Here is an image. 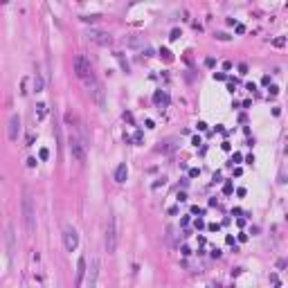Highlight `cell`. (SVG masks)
Listing matches in <instances>:
<instances>
[{"instance_id":"cell-4","label":"cell","mask_w":288,"mask_h":288,"mask_svg":"<svg viewBox=\"0 0 288 288\" xmlns=\"http://www.w3.org/2000/svg\"><path fill=\"white\" fill-rule=\"evenodd\" d=\"M88 92L90 97L97 101V106L99 108H106V95H104V86L97 79H92V81H88Z\"/></svg>"},{"instance_id":"cell-13","label":"cell","mask_w":288,"mask_h":288,"mask_svg":"<svg viewBox=\"0 0 288 288\" xmlns=\"http://www.w3.org/2000/svg\"><path fill=\"white\" fill-rule=\"evenodd\" d=\"M36 115H39V119H43L47 115V106L45 104H36Z\"/></svg>"},{"instance_id":"cell-26","label":"cell","mask_w":288,"mask_h":288,"mask_svg":"<svg viewBox=\"0 0 288 288\" xmlns=\"http://www.w3.org/2000/svg\"><path fill=\"white\" fill-rule=\"evenodd\" d=\"M27 167L34 169V167H36V158H27Z\"/></svg>"},{"instance_id":"cell-15","label":"cell","mask_w":288,"mask_h":288,"mask_svg":"<svg viewBox=\"0 0 288 288\" xmlns=\"http://www.w3.org/2000/svg\"><path fill=\"white\" fill-rule=\"evenodd\" d=\"M160 56L164 59L167 63H171V61H173V54H171L169 50H167V47H162V50H160Z\"/></svg>"},{"instance_id":"cell-27","label":"cell","mask_w":288,"mask_h":288,"mask_svg":"<svg viewBox=\"0 0 288 288\" xmlns=\"http://www.w3.org/2000/svg\"><path fill=\"white\" fill-rule=\"evenodd\" d=\"M192 214H198V216H203V214H205V212L200 209V207H196V205H194V207H192Z\"/></svg>"},{"instance_id":"cell-19","label":"cell","mask_w":288,"mask_h":288,"mask_svg":"<svg viewBox=\"0 0 288 288\" xmlns=\"http://www.w3.org/2000/svg\"><path fill=\"white\" fill-rule=\"evenodd\" d=\"M232 192H234V187H232V182H225V185H223V194H225V196H230Z\"/></svg>"},{"instance_id":"cell-2","label":"cell","mask_w":288,"mask_h":288,"mask_svg":"<svg viewBox=\"0 0 288 288\" xmlns=\"http://www.w3.org/2000/svg\"><path fill=\"white\" fill-rule=\"evenodd\" d=\"M23 221H25V230L32 234L36 230V216H34V205L29 194H25V198H23Z\"/></svg>"},{"instance_id":"cell-11","label":"cell","mask_w":288,"mask_h":288,"mask_svg":"<svg viewBox=\"0 0 288 288\" xmlns=\"http://www.w3.org/2000/svg\"><path fill=\"white\" fill-rule=\"evenodd\" d=\"M126 178H128V167H126V162H122L115 169V180L117 182H126Z\"/></svg>"},{"instance_id":"cell-18","label":"cell","mask_w":288,"mask_h":288,"mask_svg":"<svg viewBox=\"0 0 288 288\" xmlns=\"http://www.w3.org/2000/svg\"><path fill=\"white\" fill-rule=\"evenodd\" d=\"M272 45H275V47H284V45H286V39H284V36H279V39H272Z\"/></svg>"},{"instance_id":"cell-23","label":"cell","mask_w":288,"mask_h":288,"mask_svg":"<svg viewBox=\"0 0 288 288\" xmlns=\"http://www.w3.org/2000/svg\"><path fill=\"white\" fill-rule=\"evenodd\" d=\"M239 74H243V77L248 74V65L245 63H239Z\"/></svg>"},{"instance_id":"cell-35","label":"cell","mask_w":288,"mask_h":288,"mask_svg":"<svg viewBox=\"0 0 288 288\" xmlns=\"http://www.w3.org/2000/svg\"><path fill=\"white\" fill-rule=\"evenodd\" d=\"M277 92H279V88H277V86H270V95L275 97V95H277Z\"/></svg>"},{"instance_id":"cell-12","label":"cell","mask_w":288,"mask_h":288,"mask_svg":"<svg viewBox=\"0 0 288 288\" xmlns=\"http://www.w3.org/2000/svg\"><path fill=\"white\" fill-rule=\"evenodd\" d=\"M153 101H155V104H162V106H169V95H167V92H162V90H155Z\"/></svg>"},{"instance_id":"cell-22","label":"cell","mask_w":288,"mask_h":288,"mask_svg":"<svg viewBox=\"0 0 288 288\" xmlns=\"http://www.w3.org/2000/svg\"><path fill=\"white\" fill-rule=\"evenodd\" d=\"M198 176H200V169H196V167L189 169V178H198Z\"/></svg>"},{"instance_id":"cell-25","label":"cell","mask_w":288,"mask_h":288,"mask_svg":"<svg viewBox=\"0 0 288 288\" xmlns=\"http://www.w3.org/2000/svg\"><path fill=\"white\" fill-rule=\"evenodd\" d=\"M214 79H216V81H225V79H227V77H225L223 72H216V74H214Z\"/></svg>"},{"instance_id":"cell-37","label":"cell","mask_w":288,"mask_h":288,"mask_svg":"<svg viewBox=\"0 0 288 288\" xmlns=\"http://www.w3.org/2000/svg\"><path fill=\"white\" fill-rule=\"evenodd\" d=\"M237 196H239V198H243V196H245V189H243V187H241V189H237Z\"/></svg>"},{"instance_id":"cell-32","label":"cell","mask_w":288,"mask_h":288,"mask_svg":"<svg viewBox=\"0 0 288 288\" xmlns=\"http://www.w3.org/2000/svg\"><path fill=\"white\" fill-rule=\"evenodd\" d=\"M180 225H182V227H185V225H189V216H182V218H180Z\"/></svg>"},{"instance_id":"cell-33","label":"cell","mask_w":288,"mask_h":288,"mask_svg":"<svg viewBox=\"0 0 288 288\" xmlns=\"http://www.w3.org/2000/svg\"><path fill=\"white\" fill-rule=\"evenodd\" d=\"M225 243H227V245H234V237H230V234H227V237H225Z\"/></svg>"},{"instance_id":"cell-17","label":"cell","mask_w":288,"mask_h":288,"mask_svg":"<svg viewBox=\"0 0 288 288\" xmlns=\"http://www.w3.org/2000/svg\"><path fill=\"white\" fill-rule=\"evenodd\" d=\"M173 142H176V140H167V142H164V147H160V151H164V153H167V151H171V149L176 147Z\"/></svg>"},{"instance_id":"cell-28","label":"cell","mask_w":288,"mask_h":288,"mask_svg":"<svg viewBox=\"0 0 288 288\" xmlns=\"http://www.w3.org/2000/svg\"><path fill=\"white\" fill-rule=\"evenodd\" d=\"M178 200H180V203H185V200H187V194L185 192H178Z\"/></svg>"},{"instance_id":"cell-29","label":"cell","mask_w":288,"mask_h":288,"mask_svg":"<svg viewBox=\"0 0 288 288\" xmlns=\"http://www.w3.org/2000/svg\"><path fill=\"white\" fill-rule=\"evenodd\" d=\"M200 227H205V223H203V218H196V230H200Z\"/></svg>"},{"instance_id":"cell-1","label":"cell","mask_w":288,"mask_h":288,"mask_svg":"<svg viewBox=\"0 0 288 288\" xmlns=\"http://www.w3.org/2000/svg\"><path fill=\"white\" fill-rule=\"evenodd\" d=\"M74 74H77L79 79H83L86 83L95 79V74H92V65H90V61L83 56V54L74 56Z\"/></svg>"},{"instance_id":"cell-8","label":"cell","mask_w":288,"mask_h":288,"mask_svg":"<svg viewBox=\"0 0 288 288\" xmlns=\"http://www.w3.org/2000/svg\"><path fill=\"white\" fill-rule=\"evenodd\" d=\"M70 151H72V155H74L79 162L86 160V149H83V144L77 140V137H72V140H70Z\"/></svg>"},{"instance_id":"cell-3","label":"cell","mask_w":288,"mask_h":288,"mask_svg":"<svg viewBox=\"0 0 288 288\" xmlns=\"http://www.w3.org/2000/svg\"><path fill=\"white\" fill-rule=\"evenodd\" d=\"M106 250L108 254H113L117 250V227H115V216H108V225H106Z\"/></svg>"},{"instance_id":"cell-38","label":"cell","mask_w":288,"mask_h":288,"mask_svg":"<svg viewBox=\"0 0 288 288\" xmlns=\"http://www.w3.org/2000/svg\"><path fill=\"white\" fill-rule=\"evenodd\" d=\"M261 83H263V86H270V77H268V74H266V77L261 79Z\"/></svg>"},{"instance_id":"cell-24","label":"cell","mask_w":288,"mask_h":288,"mask_svg":"<svg viewBox=\"0 0 288 288\" xmlns=\"http://www.w3.org/2000/svg\"><path fill=\"white\" fill-rule=\"evenodd\" d=\"M207 230H209V232H218V230H221V225H218V223H209V225H207Z\"/></svg>"},{"instance_id":"cell-5","label":"cell","mask_w":288,"mask_h":288,"mask_svg":"<svg viewBox=\"0 0 288 288\" xmlns=\"http://www.w3.org/2000/svg\"><path fill=\"white\" fill-rule=\"evenodd\" d=\"M90 41L95 45H101V47H108V45H113V36H110L108 32H104V29H90L88 34H86Z\"/></svg>"},{"instance_id":"cell-39","label":"cell","mask_w":288,"mask_h":288,"mask_svg":"<svg viewBox=\"0 0 288 288\" xmlns=\"http://www.w3.org/2000/svg\"><path fill=\"white\" fill-rule=\"evenodd\" d=\"M196 126H198V131H205V128H207V124H205V122H198Z\"/></svg>"},{"instance_id":"cell-10","label":"cell","mask_w":288,"mask_h":288,"mask_svg":"<svg viewBox=\"0 0 288 288\" xmlns=\"http://www.w3.org/2000/svg\"><path fill=\"white\" fill-rule=\"evenodd\" d=\"M83 277H86V257H79V261H77V286H81Z\"/></svg>"},{"instance_id":"cell-21","label":"cell","mask_w":288,"mask_h":288,"mask_svg":"<svg viewBox=\"0 0 288 288\" xmlns=\"http://www.w3.org/2000/svg\"><path fill=\"white\" fill-rule=\"evenodd\" d=\"M169 39H171V41L180 39V29H178V27H176V29H171V34H169Z\"/></svg>"},{"instance_id":"cell-7","label":"cell","mask_w":288,"mask_h":288,"mask_svg":"<svg viewBox=\"0 0 288 288\" xmlns=\"http://www.w3.org/2000/svg\"><path fill=\"white\" fill-rule=\"evenodd\" d=\"M7 133H9V140H11V142L18 140V133H20V117L16 115V113L9 117V131H7Z\"/></svg>"},{"instance_id":"cell-9","label":"cell","mask_w":288,"mask_h":288,"mask_svg":"<svg viewBox=\"0 0 288 288\" xmlns=\"http://www.w3.org/2000/svg\"><path fill=\"white\" fill-rule=\"evenodd\" d=\"M97 275H99V259H92V263H90V277H88V286L90 288H95Z\"/></svg>"},{"instance_id":"cell-14","label":"cell","mask_w":288,"mask_h":288,"mask_svg":"<svg viewBox=\"0 0 288 288\" xmlns=\"http://www.w3.org/2000/svg\"><path fill=\"white\" fill-rule=\"evenodd\" d=\"M34 90H36V92H41V90H43V79H41L39 72H36V77H34Z\"/></svg>"},{"instance_id":"cell-31","label":"cell","mask_w":288,"mask_h":288,"mask_svg":"<svg viewBox=\"0 0 288 288\" xmlns=\"http://www.w3.org/2000/svg\"><path fill=\"white\" fill-rule=\"evenodd\" d=\"M241 160H243V155H241V153H234V158H232V162H241Z\"/></svg>"},{"instance_id":"cell-20","label":"cell","mask_w":288,"mask_h":288,"mask_svg":"<svg viewBox=\"0 0 288 288\" xmlns=\"http://www.w3.org/2000/svg\"><path fill=\"white\" fill-rule=\"evenodd\" d=\"M39 158H41V160H47V158H50V151H47V149H41V151H39Z\"/></svg>"},{"instance_id":"cell-6","label":"cell","mask_w":288,"mask_h":288,"mask_svg":"<svg viewBox=\"0 0 288 288\" xmlns=\"http://www.w3.org/2000/svg\"><path fill=\"white\" fill-rule=\"evenodd\" d=\"M63 245H65L68 252H74L77 245H79V234H77V230H74L72 225H68L63 230Z\"/></svg>"},{"instance_id":"cell-34","label":"cell","mask_w":288,"mask_h":288,"mask_svg":"<svg viewBox=\"0 0 288 288\" xmlns=\"http://www.w3.org/2000/svg\"><path fill=\"white\" fill-rule=\"evenodd\" d=\"M216 39H218V41H227L230 36H227V34H216Z\"/></svg>"},{"instance_id":"cell-30","label":"cell","mask_w":288,"mask_h":288,"mask_svg":"<svg viewBox=\"0 0 288 288\" xmlns=\"http://www.w3.org/2000/svg\"><path fill=\"white\" fill-rule=\"evenodd\" d=\"M124 119H126L128 124H133V115H131V113H124Z\"/></svg>"},{"instance_id":"cell-16","label":"cell","mask_w":288,"mask_h":288,"mask_svg":"<svg viewBox=\"0 0 288 288\" xmlns=\"http://www.w3.org/2000/svg\"><path fill=\"white\" fill-rule=\"evenodd\" d=\"M131 142H135V144H142V142H144V133H142V131H135V135L131 137Z\"/></svg>"},{"instance_id":"cell-36","label":"cell","mask_w":288,"mask_h":288,"mask_svg":"<svg viewBox=\"0 0 288 288\" xmlns=\"http://www.w3.org/2000/svg\"><path fill=\"white\" fill-rule=\"evenodd\" d=\"M192 144H196V147H198V144H203V142H200V137L196 135V137H192Z\"/></svg>"}]
</instances>
